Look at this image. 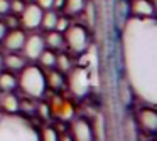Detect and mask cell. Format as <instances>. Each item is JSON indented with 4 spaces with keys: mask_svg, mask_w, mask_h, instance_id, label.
<instances>
[{
    "mask_svg": "<svg viewBox=\"0 0 157 141\" xmlns=\"http://www.w3.org/2000/svg\"><path fill=\"white\" fill-rule=\"evenodd\" d=\"M130 15L139 19H152L155 17V5L152 0H130Z\"/></svg>",
    "mask_w": 157,
    "mask_h": 141,
    "instance_id": "cell-10",
    "label": "cell"
},
{
    "mask_svg": "<svg viewBox=\"0 0 157 141\" xmlns=\"http://www.w3.org/2000/svg\"><path fill=\"white\" fill-rule=\"evenodd\" d=\"M17 89V77L14 72H0V92H14Z\"/></svg>",
    "mask_w": 157,
    "mask_h": 141,
    "instance_id": "cell-18",
    "label": "cell"
},
{
    "mask_svg": "<svg viewBox=\"0 0 157 141\" xmlns=\"http://www.w3.org/2000/svg\"><path fill=\"white\" fill-rule=\"evenodd\" d=\"M27 66V59L19 52H9L4 56V69L9 72H21L24 67Z\"/></svg>",
    "mask_w": 157,
    "mask_h": 141,
    "instance_id": "cell-12",
    "label": "cell"
},
{
    "mask_svg": "<svg viewBox=\"0 0 157 141\" xmlns=\"http://www.w3.org/2000/svg\"><path fill=\"white\" fill-rule=\"evenodd\" d=\"M42 12L44 10L37 5L36 2H27L21 13H19V22H21V29H24L25 32H34L41 25Z\"/></svg>",
    "mask_w": 157,
    "mask_h": 141,
    "instance_id": "cell-4",
    "label": "cell"
},
{
    "mask_svg": "<svg viewBox=\"0 0 157 141\" xmlns=\"http://www.w3.org/2000/svg\"><path fill=\"white\" fill-rule=\"evenodd\" d=\"M59 141H73V138H71V134H59Z\"/></svg>",
    "mask_w": 157,
    "mask_h": 141,
    "instance_id": "cell-29",
    "label": "cell"
},
{
    "mask_svg": "<svg viewBox=\"0 0 157 141\" xmlns=\"http://www.w3.org/2000/svg\"><path fill=\"white\" fill-rule=\"evenodd\" d=\"M75 67V62H73L71 56H68L66 52H63V50H59L58 54H56V64H54V69H58L59 72L63 74H68L69 70Z\"/></svg>",
    "mask_w": 157,
    "mask_h": 141,
    "instance_id": "cell-19",
    "label": "cell"
},
{
    "mask_svg": "<svg viewBox=\"0 0 157 141\" xmlns=\"http://www.w3.org/2000/svg\"><path fill=\"white\" fill-rule=\"evenodd\" d=\"M25 2H34V0H25Z\"/></svg>",
    "mask_w": 157,
    "mask_h": 141,
    "instance_id": "cell-31",
    "label": "cell"
},
{
    "mask_svg": "<svg viewBox=\"0 0 157 141\" xmlns=\"http://www.w3.org/2000/svg\"><path fill=\"white\" fill-rule=\"evenodd\" d=\"M71 138L73 141H95V128L85 118H78L71 124Z\"/></svg>",
    "mask_w": 157,
    "mask_h": 141,
    "instance_id": "cell-8",
    "label": "cell"
},
{
    "mask_svg": "<svg viewBox=\"0 0 157 141\" xmlns=\"http://www.w3.org/2000/svg\"><path fill=\"white\" fill-rule=\"evenodd\" d=\"M44 49H46L44 35L34 30V32L25 35V42H24V45H22L21 52H22V56L27 59V62H34V60H37V57L42 54Z\"/></svg>",
    "mask_w": 157,
    "mask_h": 141,
    "instance_id": "cell-5",
    "label": "cell"
},
{
    "mask_svg": "<svg viewBox=\"0 0 157 141\" xmlns=\"http://www.w3.org/2000/svg\"><path fill=\"white\" fill-rule=\"evenodd\" d=\"M36 3H37L39 7H41L42 10H49L52 9V3H54V0H34Z\"/></svg>",
    "mask_w": 157,
    "mask_h": 141,
    "instance_id": "cell-26",
    "label": "cell"
},
{
    "mask_svg": "<svg viewBox=\"0 0 157 141\" xmlns=\"http://www.w3.org/2000/svg\"><path fill=\"white\" fill-rule=\"evenodd\" d=\"M46 72V86L52 91H61L66 86V74L59 72L58 69H49Z\"/></svg>",
    "mask_w": 157,
    "mask_h": 141,
    "instance_id": "cell-14",
    "label": "cell"
},
{
    "mask_svg": "<svg viewBox=\"0 0 157 141\" xmlns=\"http://www.w3.org/2000/svg\"><path fill=\"white\" fill-rule=\"evenodd\" d=\"M122 54L127 79L144 104H155L157 24L155 19L128 17L122 29Z\"/></svg>",
    "mask_w": 157,
    "mask_h": 141,
    "instance_id": "cell-1",
    "label": "cell"
},
{
    "mask_svg": "<svg viewBox=\"0 0 157 141\" xmlns=\"http://www.w3.org/2000/svg\"><path fill=\"white\" fill-rule=\"evenodd\" d=\"M69 81H66V86L71 87L73 94L78 97H83L90 91V77L86 70L83 69H71L69 70Z\"/></svg>",
    "mask_w": 157,
    "mask_h": 141,
    "instance_id": "cell-7",
    "label": "cell"
},
{
    "mask_svg": "<svg viewBox=\"0 0 157 141\" xmlns=\"http://www.w3.org/2000/svg\"><path fill=\"white\" fill-rule=\"evenodd\" d=\"M44 44H46V49L58 52V50L64 49V37L58 30H49V32L44 34Z\"/></svg>",
    "mask_w": 157,
    "mask_h": 141,
    "instance_id": "cell-15",
    "label": "cell"
},
{
    "mask_svg": "<svg viewBox=\"0 0 157 141\" xmlns=\"http://www.w3.org/2000/svg\"><path fill=\"white\" fill-rule=\"evenodd\" d=\"M88 5V0H64V5H63L61 12L68 17H76L79 13H83V10Z\"/></svg>",
    "mask_w": 157,
    "mask_h": 141,
    "instance_id": "cell-16",
    "label": "cell"
},
{
    "mask_svg": "<svg viewBox=\"0 0 157 141\" xmlns=\"http://www.w3.org/2000/svg\"><path fill=\"white\" fill-rule=\"evenodd\" d=\"M7 27H5V24H4V20H0V42H2V39L5 37V34H7Z\"/></svg>",
    "mask_w": 157,
    "mask_h": 141,
    "instance_id": "cell-28",
    "label": "cell"
},
{
    "mask_svg": "<svg viewBox=\"0 0 157 141\" xmlns=\"http://www.w3.org/2000/svg\"><path fill=\"white\" fill-rule=\"evenodd\" d=\"M49 109L54 113V116H58L63 121L73 118V106L66 99H61V97H56V101H52V106H49Z\"/></svg>",
    "mask_w": 157,
    "mask_h": 141,
    "instance_id": "cell-13",
    "label": "cell"
},
{
    "mask_svg": "<svg viewBox=\"0 0 157 141\" xmlns=\"http://www.w3.org/2000/svg\"><path fill=\"white\" fill-rule=\"evenodd\" d=\"M10 12V0H0V17L7 15Z\"/></svg>",
    "mask_w": 157,
    "mask_h": 141,
    "instance_id": "cell-25",
    "label": "cell"
},
{
    "mask_svg": "<svg viewBox=\"0 0 157 141\" xmlns=\"http://www.w3.org/2000/svg\"><path fill=\"white\" fill-rule=\"evenodd\" d=\"M37 62H39V67L41 69H54V64H56V52L51 49H44L42 54L37 57Z\"/></svg>",
    "mask_w": 157,
    "mask_h": 141,
    "instance_id": "cell-20",
    "label": "cell"
},
{
    "mask_svg": "<svg viewBox=\"0 0 157 141\" xmlns=\"http://www.w3.org/2000/svg\"><path fill=\"white\" fill-rule=\"evenodd\" d=\"M71 17H68V15H64V13H59V17H58V22H56V29L54 30H58V32H64L66 29H68L69 25H71Z\"/></svg>",
    "mask_w": 157,
    "mask_h": 141,
    "instance_id": "cell-23",
    "label": "cell"
},
{
    "mask_svg": "<svg viewBox=\"0 0 157 141\" xmlns=\"http://www.w3.org/2000/svg\"><path fill=\"white\" fill-rule=\"evenodd\" d=\"M4 24H5V27H7L9 30H12V29H19L21 27V22H19V15H15V13H10L9 12L7 15H4Z\"/></svg>",
    "mask_w": 157,
    "mask_h": 141,
    "instance_id": "cell-22",
    "label": "cell"
},
{
    "mask_svg": "<svg viewBox=\"0 0 157 141\" xmlns=\"http://www.w3.org/2000/svg\"><path fill=\"white\" fill-rule=\"evenodd\" d=\"M0 111L5 114H17L21 111V99L14 92H0Z\"/></svg>",
    "mask_w": 157,
    "mask_h": 141,
    "instance_id": "cell-11",
    "label": "cell"
},
{
    "mask_svg": "<svg viewBox=\"0 0 157 141\" xmlns=\"http://www.w3.org/2000/svg\"><path fill=\"white\" fill-rule=\"evenodd\" d=\"M63 37H64V47H68L76 56H81L90 49V30L81 24L73 22L63 32Z\"/></svg>",
    "mask_w": 157,
    "mask_h": 141,
    "instance_id": "cell-3",
    "label": "cell"
},
{
    "mask_svg": "<svg viewBox=\"0 0 157 141\" xmlns=\"http://www.w3.org/2000/svg\"><path fill=\"white\" fill-rule=\"evenodd\" d=\"M39 139L41 141H59V133L51 126L42 128L41 134H39Z\"/></svg>",
    "mask_w": 157,
    "mask_h": 141,
    "instance_id": "cell-21",
    "label": "cell"
},
{
    "mask_svg": "<svg viewBox=\"0 0 157 141\" xmlns=\"http://www.w3.org/2000/svg\"><path fill=\"white\" fill-rule=\"evenodd\" d=\"M25 0H10V13H15V15H19V13L24 10L25 7Z\"/></svg>",
    "mask_w": 157,
    "mask_h": 141,
    "instance_id": "cell-24",
    "label": "cell"
},
{
    "mask_svg": "<svg viewBox=\"0 0 157 141\" xmlns=\"http://www.w3.org/2000/svg\"><path fill=\"white\" fill-rule=\"evenodd\" d=\"M4 70V56H2V52H0V72Z\"/></svg>",
    "mask_w": 157,
    "mask_h": 141,
    "instance_id": "cell-30",
    "label": "cell"
},
{
    "mask_svg": "<svg viewBox=\"0 0 157 141\" xmlns=\"http://www.w3.org/2000/svg\"><path fill=\"white\" fill-rule=\"evenodd\" d=\"M17 87L31 99L44 97L48 86H46V72L36 64H29L21 70L17 77Z\"/></svg>",
    "mask_w": 157,
    "mask_h": 141,
    "instance_id": "cell-2",
    "label": "cell"
},
{
    "mask_svg": "<svg viewBox=\"0 0 157 141\" xmlns=\"http://www.w3.org/2000/svg\"><path fill=\"white\" fill-rule=\"evenodd\" d=\"M39 111H41V116L44 118V119H48L49 114H51V109H49L48 104H39Z\"/></svg>",
    "mask_w": 157,
    "mask_h": 141,
    "instance_id": "cell-27",
    "label": "cell"
},
{
    "mask_svg": "<svg viewBox=\"0 0 157 141\" xmlns=\"http://www.w3.org/2000/svg\"><path fill=\"white\" fill-rule=\"evenodd\" d=\"M25 35H27V32L24 29H21V27L7 30L5 37L2 39V45H4V49L7 52H21L22 45L25 42Z\"/></svg>",
    "mask_w": 157,
    "mask_h": 141,
    "instance_id": "cell-9",
    "label": "cell"
},
{
    "mask_svg": "<svg viewBox=\"0 0 157 141\" xmlns=\"http://www.w3.org/2000/svg\"><path fill=\"white\" fill-rule=\"evenodd\" d=\"M58 17H59V12L58 10H44L42 12V19H41V25L39 29H42L44 32H49V30H54L56 29V22H58Z\"/></svg>",
    "mask_w": 157,
    "mask_h": 141,
    "instance_id": "cell-17",
    "label": "cell"
},
{
    "mask_svg": "<svg viewBox=\"0 0 157 141\" xmlns=\"http://www.w3.org/2000/svg\"><path fill=\"white\" fill-rule=\"evenodd\" d=\"M135 124H137V128H140L147 134L155 133L157 131V114H155L154 106L144 104L135 114Z\"/></svg>",
    "mask_w": 157,
    "mask_h": 141,
    "instance_id": "cell-6",
    "label": "cell"
}]
</instances>
